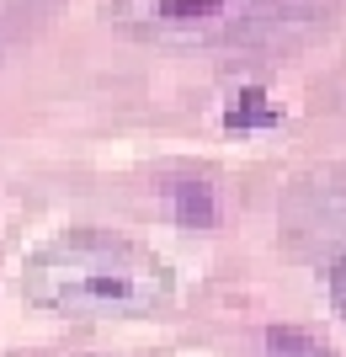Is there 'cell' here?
Wrapping results in <instances>:
<instances>
[{"mask_svg":"<svg viewBox=\"0 0 346 357\" xmlns=\"http://www.w3.org/2000/svg\"><path fill=\"white\" fill-rule=\"evenodd\" d=\"M22 288L38 310L75 320H128L171 304V267L118 229H64L27 256Z\"/></svg>","mask_w":346,"mask_h":357,"instance_id":"1","label":"cell"},{"mask_svg":"<svg viewBox=\"0 0 346 357\" xmlns=\"http://www.w3.org/2000/svg\"><path fill=\"white\" fill-rule=\"evenodd\" d=\"M267 0H107V16L150 43H219L245 32Z\"/></svg>","mask_w":346,"mask_h":357,"instance_id":"2","label":"cell"},{"mask_svg":"<svg viewBox=\"0 0 346 357\" xmlns=\"http://www.w3.org/2000/svg\"><path fill=\"white\" fill-rule=\"evenodd\" d=\"M166 197H171V213L181 224H213L219 219V197H213V181L203 171H176L166 176Z\"/></svg>","mask_w":346,"mask_h":357,"instance_id":"3","label":"cell"},{"mask_svg":"<svg viewBox=\"0 0 346 357\" xmlns=\"http://www.w3.org/2000/svg\"><path fill=\"white\" fill-rule=\"evenodd\" d=\"M267 123H277V107H272L256 86H245L240 96H229V107H224V128H235V134H251V128H267Z\"/></svg>","mask_w":346,"mask_h":357,"instance_id":"4","label":"cell"},{"mask_svg":"<svg viewBox=\"0 0 346 357\" xmlns=\"http://www.w3.org/2000/svg\"><path fill=\"white\" fill-rule=\"evenodd\" d=\"M261 357H336V352L299 326H272L267 342H261Z\"/></svg>","mask_w":346,"mask_h":357,"instance_id":"5","label":"cell"},{"mask_svg":"<svg viewBox=\"0 0 346 357\" xmlns=\"http://www.w3.org/2000/svg\"><path fill=\"white\" fill-rule=\"evenodd\" d=\"M331 298H336V310H341V320H346V256L331 267Z\"/></svg>","mask_w":346,"mask_h":357,"instance_id":"6","label":"cell"}]
</instances>
